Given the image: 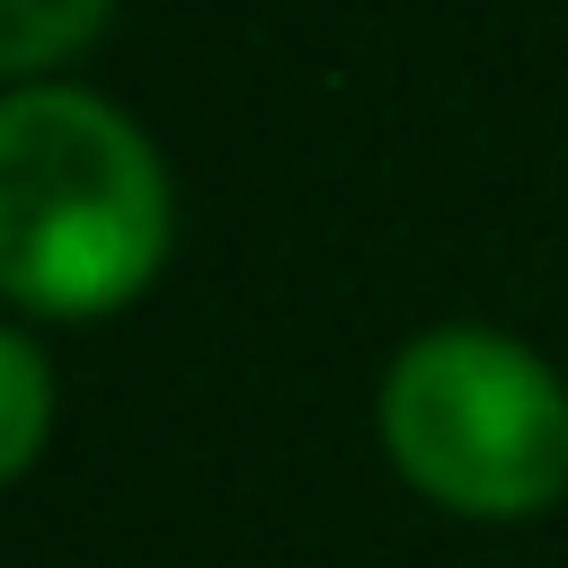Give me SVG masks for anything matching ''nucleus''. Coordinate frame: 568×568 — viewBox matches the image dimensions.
Segmentation results:
<instances>
[{"label":"nucleus","instance_id":"obj_1","mask_svg":"<svg viewBox=\"0 0 568 568\" xmlns=\"http://www.w3.org/2000/svg\"><path fill=\"white\" fill-rule=\"evenodd\" d=\"M169 248V186L151 142L80 98H0V293L44 320H98L151 284Z\"/></svg>","mask_w":568,"mask_h":568},{"label":"nucleus","instance_id":"obj_2","mask_svg":"<svg viewBox=\"0 0 568 568\" xmlns=\"http://www.w3.org/2000/svg\"><path fill=\"white\" fill-rule=\"evenodd\" d=\"M382 444L453 515H541L568 488V390L515 337L435 328L382 382Z\"/></svg>","mask_w":568,"mask_h":568},{"label":"nucleus","instance_id":"obj_3","mask_svg":"<svg viewBox=\"0 0 568 568\" xmlns=\"http://www.w3.org/2000/svg\"><path fill=\"white\" fill-rule=\"evenodd\" d=\"M44 426H53V373L27 337L0 328V488L44 453Z\"/></svg>","mask_w":568,"mask_h":568},{"label":"nucleus","instance_id":"obj_4","mask_svg":"<svg viewBox=\"0 0 568 568\" xmlns=\"http://www.w3.org/2000/svg\"><path fill=\"white\" fill-rule=\"evenodd\" d=\"M106 0H0V71H44L71 44H89Z\"/></svg>","mask_w":568,"mask_h":568}]
</instances>
